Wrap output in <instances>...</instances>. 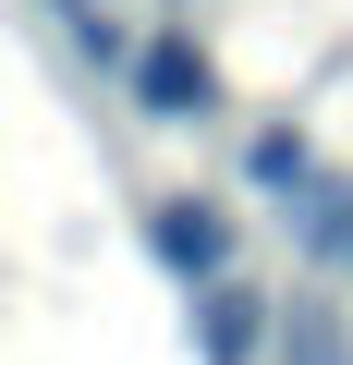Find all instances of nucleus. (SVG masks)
I'll return each mask as SVG.
<instances>
[{"label": "nucleus", "mask_w": 353, "mask_h": 365, "mask_svg": "<svg viewBox=\"0 0 353 365\" xmlns=\"http://www.w3.org/2000/svg\"><path fill=\"white\" fill-rule=\"evenodd\" d=\"M134 98H146V110H195V98H208V61H195L183 37H146V49H134Z\"/></svg>", "instance_id": "2"}, {"label": "nucleus", "mask_w": 353, "mask_h": 365, "mask_svg": "<svg viewBox=\"0 0 353 365\" xmlns=\"http://www.w3.org/2000/svg\"><path fill=\"white\" fill-rule=\"evenodd\" d=\"M256 182L292 195V182H305V134H256Z\"/></svg>", "instance_id": "5"}, {"label": "nucleus", "mask_w": 353, "mask_h": 365, "mask_svg": "<svg viewBox=\"0 0 353 365\" xmlns=\"http://www.w3.org/2000/svg\"><path fill=\"white\" fill-rule=\"evenodd\" d=\"M195 329H208V365H244V353H256V292H232V280H220Z\"/></svg>", "instance_id": "3"}, {"label": "nucleus", "mask_w": 353, "mask_h": 365, "mask_svg": "<svg viewBox=\"0 0 353 365\" xmlns=\"http://www.w3.org/2000/svg\"><path fill=\"white\" fill-rule=\"evenodd\" d=\"M158 256L183 268V280H208V292H220V256H232L220 207H195V195H170V207H158Z\"/></svg>", "instance_id": "1"}, {"label": "nucleus", "mask_w": 353, "mask_h": 365, "mask_svg": "<svg viewBox=\"0 0 353 365\" xmlns=\"http://www.w3.org/2000/svg\"><path fill=\"white\" fill-rule=\"evenodd\" d=\"M280 353H292V365H353V341H341V317H317V304H292V329H280Z\"/></svg>", "instance_id": "4"}]
</instances>
